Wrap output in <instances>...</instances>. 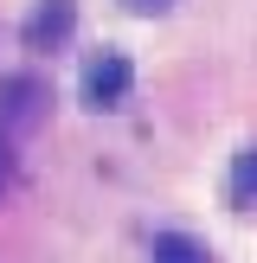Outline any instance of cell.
Returning <instances> with one entry per match:
<instances>
[{
	"instance_id": "5",
	"label": "cell",
	"mask_w": 257,
	"mask_h": 263,
	"mask_svg": "<svg viewBox=\"0 0 257 263\" xmlns=\"http://www.w3.org/2000/svg\"><path fill=\"white\" fill-rule=\"evenodd\" d=\"M231 193H238L244 205H257V148L238 154V167H231Z\"/></svg>"
},
{
	"instance_id": "6",
	"label": "cell",
	"mask_w": 257,
	"mask_h": 263,
	"mask_svg": "<svg viewBox=\"0 0 257 263\" xmlns=\"http://www.w3.org/2000/svg\"><path fill=\"white\" fill-rule=\"evenodd\" d=\"M128 13H167V7H180V0H122Z\"/></svg>"
},
{
	"instance_id": "1",
	"label": "cell",
	"mask_w": 257,
	"mask_h": 263,
	"mask_svg": "<svg viewBox=\"0 0 257 263\" xmlns=\"http://www.w3.org/2000/svg\"><path fill=\"white\" fill-rule=\"evenodd\" d=\"M45 109H51V90L39 84V77H26V71L0 77V135H26V128H39Z\"/></svg>"
},
{
	"instance_id": "7",
	"label": "cell",
	"mask_w": 257,
	"mask_h": 263,
	"mask_svg": "<svg viewBox=\"0 0 257 263\" xmlns=\"http://www.w3.org/2000/svg\"><path fill=\"white\" fill-rule=\"evenodd\" d=\"M7 180H13V154H7V135H0V193H7Z\"/></svg>"
},
{
	"instance_id": "4",
	"label": "cell",
	"mask_w": 257,
	"mask_h": 263,
	"mask_svg": "<svg viewBox=\"0 0 257 263\" xmlns=\"http://www.w3.org/2000/svg\"><path fill=\"white\" fill-rule=\"evenodd\" d=\"M148 257L154 263H212V251H206L199 238H187V231H154Z\"/></svg>"
},
{
	"instance_id": "3",
	"label": "cell",
	"mask_w": 257,
	"mask_h": 263,
	"mask_svg": "<svg viewBox=\"0 0 257 263\" xmlns=\"http://www.w3.org/2000/svg\"><path fill=\"white\" fill-rule=\"evenodd\" d=\"M71 26H77V7H71V0H39V13L26 20V45H32V51H51V45L71 39Z\"/></svg>"
},
{
	"instance_id": "2",
	"label": "cell",
	"mask_w": 257,
	"mask_h": 263,
	"mask_svg": "<svg viewBox=\"0 0 257 263\" xmlns=\"http://www.w3.org/2000/svg\"><path fill=\"white\" fill-rule=\"evenodd\" d=\"M128 84H135L128 58L122 51H103V58H90V71H84V103L90 109H116V103L128 97Z\"/></svg>"
}]
</instances>
